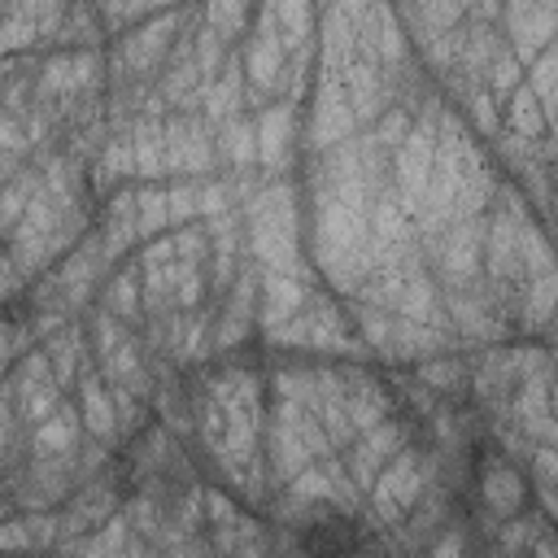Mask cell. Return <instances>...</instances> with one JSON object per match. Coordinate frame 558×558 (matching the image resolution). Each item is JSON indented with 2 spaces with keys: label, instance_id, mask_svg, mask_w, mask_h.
Masks as SVG:
<instances>
[{
  "label": "cell",
  "instance_id": "15",
  "mask_svg": "<svg viewBox=\"0 0 558 558\" xmlns=\"http://www.w3.org/2000/svg\"><path fill=\"white\" fill-rule=\"evenodd\" d=\"M83 418H78V405L61 401L44 423L26 427V458H57V453H74L83 445Z\"/></svg>",
  "mask_w": 558,
  "mask_h": 558
},
{
  "label": "cell",
  "instance_id": "21",
  "mask_svg": "<svg viewBox=\"0 0 558 558\" xmlns=\"http://www.w3.org/2000/svg\"><path fill=\"white\" fill-rule=\"evenodd\" d=\"M493 192H497V170H493V166H480L475 174H466V179H462V187H458V196H453V205H449V222H445V227H453V222H471V218H484V209H488Z\"/></svg>",
  "mask_w": 558,
  "mask_h": 558
},
{
  "label": "cell",
  "instance_id": "20",
  "mask_svg": "<svg viewBox=\"0 0 558 558\" xmlns=\"http://www.w3.org/2000/svg\"><path fill=\"white\" fill-rule=\"evenodd\" d=\"M410 375H414L432 397H445V401H462V397H466V362H458L453 353L423 357V362L410 366Z\"/></svg>",
  "mask_w": 558,
  "mask_h": 558
},
{
  "label": "cell",
  "instance_id": "22",
  "mask_svg": "<svg viewBox=\"0 0 558 558\" xmlns=\"http://www.w3.org/2000/svg\"><path fill=\"white\" fill-rule=\"evenodd\" d=\"M523 87L532 92V100L541 105V113L549 118L554 126V87H558V44H549L545 52H536L527 65H523Z\"/></svg>",
  "mask_w": 558,
  "mask_h": 558
},
{
  "label": "cell",
  "instance_id": "8",
  "mask_svg": "<svg viewBox=\"0 0 558 558\" xmlns=\"http://www.w3.org/2000/svg\"><path fill=\"white\" fill-rule=\"evenodd\" d=\"M554 35H558V4H549V0L501 4V39L519 65H527L536 52H545L554 44Z\"/></svg>",
  "mask_w": 558,
  "mask_h": 558
},
{
  "label": "cell",
  "instance_id": "29",
  "mask_svg": "<svg viewBox=\"0 0 558 558\" xmlns=\"http://www.w3.org/2000/svg\"><path fill=\"white\" fill-rule=\"evenodd\" d=\"M196 183L201 179H170L166 183V214H170V231L201 222V205H196Z\"/></svg>",
  "mask_w": 558,
  "mask_h": 558
},
{
  "label": "cell",
  "instance_id": "14",
  "mask_svg": "<svg viewBox=\"0 0 558 558\" xmlns=\"http://www.w3.org/2000/svg\"><path fill=\"white\" fill-rule=\"evenodd\" d=\"M100 310L113 314L126 331H140L144 327V292H140V266H135V257L118 262L105 275V283H100Z\"/></svg>",
  "mask_w": 558,
  "mask_h": 558
},
{
  "label": "cell",
  "instance_id": "3",
  "mask_svg": "<svg viewBox=\"0 0 558 558\" xmlns=\"http://www.w3.org/2000/svg\"><path fill=\"white\" fill-rule=\"evenodd\" d=\"M440 100L436 96H423V105L414 109V126H410V135L397 144V153H392V179H388V187H392V196H397V205L410 214V218H418V209H423V192H427V174H432V153H436V122H440Z\"/></svg>",
  "mask_w": 558,
  "mask_h": 558
},
{
  "label": "cell",
  "instance_id": "5",
  "mask_svg": "<svg viewBox=\"0 0 558 558\" xmlns=\"http://www.w3.org/2000/svg\"><path fill=\"white\" fill-rule=\"evenodd\" d=\"M161 161H166V179H209L218 166L214 126L201 113H170L161 135Z\"/></svg>",
  "mask_w": 558,
  "mask_h": 558
},
{
  "label": "cell",
  "instance_id": "34",
  "mask_svg": "<svg viewBox=\"0 0 558 558\" xmlns=\"http://www.w3.org/2000/svg\"><path fill=\"white\" fill-rule=\"evenodd\" d=\"M0 157H17V161H26V157H31V140H26L22 122H17V118H9L4 109H0Z\"/></svg>",
  "mask_w": 558,
  "mask_h": 558
},
{
  "label": "cell",
  "instance_id": "33",
  "mask_svg": "<svg viewBox=\"0 0 558 558\" xmlns=\"http://www.w3.org/2000/svg\"><path fill=\"white\" fill-rule=\"evenodd\" d=\"M26 554H35L31 549V532H26L22 514H9L0 523V558H26Z\"/></svg>",
  "mask_w": 558,
  "mask_h": 558
},
{
  "label": "cell",
  "instance_id": "9",
  "mask_svg": "<svg viewBox=\"0 0 558 558\" xmlns=\"http://www.w3.org/2000/svg\"><path fill=\"white\" fill-rule=\"evenodd\" d=\"M554 366L541 371V375H527L514 384V392L506 397V410L501 418H510L532 445H554L558 440V427H554Z\"/></svg>",
  "mask_w": 558,
  "mask_h": 558
},
{
  "label": "cell",
  "instance_id": "23",
  "mask_svg": "<svg viewBox=\"0 0 558 558\" xmlns=\"http://www.w3.org/2000/svg\"><path fill=\"white\" fill-rule=\"evenodd\" d=\"M135 231H140V244L170 231L166 183H135Z\"/></svg>",
  "mask_w": 558,
  "mask_h": 558
},
{
  "label": "cell",
  "instance_id": "39",
  "mask_svg": "<svg viewBox=\"0 0 558 558\" xmlns=\"http://www.w3.org/2000/svg\"><path fill=\"white\" fill-rule=\"evenodd\" d=\"M157 558H170V554H157Z\"/></svg>",
  "mask_w": 558,
  "mask_h": 558
},
{
  "label": "cell",
  "instance_id": "7",
  "mask_svg": "<svg viewBox=\"0 0 558 558\" xmlns=\"http://www.w3.org/2000/svg\"><path fill=\"white\" fill-rule=\"evenodd\" d=\"M353 135H357V122H353V109H349V96H344L340 78L318 74L314 92H310V126H305L310 157H323V153H331L336 144L353 140Z\"/></svg>",
  "mask_w": 558,
  "mask_h": 558
},
{
  "label": "cell",
  "instance_id": "6",
  "mask_svg": "<svg viewBox=\"0 0 558 558\" xmlns=\"http://www.w3.org/2000/svg\"><path fill=\"white\" fill-rule=\"evenodd\" d=\"M410 440H414V418H405V414H388V418L375 423L371 432L353 436V445L340 449V462H344L353 488L366 493V488L375 484V475L384 471V462H388L397 449H405Z\"/></svg>",
  "mask_w": 558,
  "mask_h": 558
},
{
  "label": "cell",
  "instance_id": "26",
  "mask_svg": "<svg viewBox=\"0 0 558 558\" xmlns=\"http://www.w3.org/2000/svg\"><path fill=\"white\" fill-rule=\"evenodd\" d=\"M523 471H532V488H536V497H541V514L549 519V514H554V480H558V449H554V445H536Z\"/></svg>",
  "mask_w": 558,
  "mask_h": 558
},
{
  "label": "cell",
  "instance_id": "36",
  "mask_svg": "<svg viewBox=\"0 0 558 558\" xmlns=\"http://www.w3.org/2000/svg\"><path fill=\"white\" fill-rule=\"evenodd\" d=\"M113 558H157V549H153V545H148L144 536H135V532H131V536L122 541V549H118Z\"/></svg>",
  "mask_w": 558,
  "mask_h": 558
},
{
  "label": "cell",
  "instance_id": "28",
  "mask_svg": "<svg viewBox=\"0 0 558 558\" xmlns=\"http://www.w3.org/2000/svg\"><path fill=\"white\" fill-rule=\"evenodd\" d=\"M410 126H414V109L397 100L392 109H384V113L375 118V131H371V140H375V144H379V148L392 157V153H397V144L410 135Z\"/></svg>",
  "mask_w": 558,
  "mask_h": 558
},
{
  "label": "cell",
  "instance_id": "30",
  "mask_svg": "<svg viewBox=\"0 0 558 558\" xmlns=\"http://www.w3.org/2000/svg\"><path fill=\"white\" fill-rule=\"evenodd\" d=\"M170 240H174V257L179 262H192V266H205L209 262V231H205V222L174 227Z\"/></svg>",
  "mask_w": 558,
  "mask_h": 558
},
{
  "label": "cell",
  "instance_id": "18",
  "mask_svg": "<svg viewBox=\"0 0 558 558\" xmlns=\"http://www.w3.org/2000/svg\"><path fill=\"white\" fill-rule=\"evenodd\" d=\"M39 353L48 357L52 379H57V388H61V392H65V388H74V379H78L83 362L92 357V349H87V340H83V327H78V323H70V327H61L57 336H48V340L39 344Z\"/></svg>",
  "mask_w": 558,
  "mask_h": 558
},
{
  "label": "cell",
  "instance_id": "11",
  "mask_svg": "<svg viewBox=\"0 0 558 558\" xmlns=\"http://www.w3.org/2000/svg\"><path fill=\"white\" fill-rule=\"evenodd\" d=\"M74 397H78L74 405H78L83 432H87L92 440H105L109 449L122 445V436H118V414H113V397H109V388H105V379H100V371H96V357L83 362V371H78V379H74Z\"/></svg>",
  "mask_w": 558,
  "mask_h": 558
},
{
  "label": "cell",
  "instance_id": "32",
  "mask_svg": "<svg viewBox=\"0 0 558 558\" xmlns=\"http://www.w3.org/2000/svg\"><path fill=\"white\" fill-rule=\"evenodd\" d=\"M201 501H205V523L209 527H235L240 523V501L231 497V493H222V488H201Z\"/></svg>",
  "mask_w": 558,
  "mask_h": 558
},
{
  "label": "cell",
  "instance_id": "19",
  "mask_svg": "<svg viewBox=\"0 0 558 558\" xmlns=\"http://www.w3.org/2000/svg\"><path fill=\"white\" fill-rule=\"evenodd\" d=\"M161 135H166V118L140 113V118L131 122L135 183H161V179H166V161H161Z\"/></svg>",
  "mask_w": 558,
  "mask_h": 558
},
{
  "label": "cell",
  "instance_id": "12",
  "mask_svg": "<svg viewBox=\"0 0 558 558\" xmlns=\"http://www.w3.org/2000/svg\"><path fill=\"white\" fill-rule=\"evenodd\" d=\"M292 113L296 105L288 100H275V105H262V113L253 118V135H257V170L266 179H275L288 157H292Z\"/></svg>",
  "mask_w": 558,
  "mask_h": 558
},
{
  "label": "cell",
  "instance_id": "31",
  "mask_svg": "<svg viewBox=\"0 0 558 558\" xmlns=\"http://www.w3.org/2000/svg\"><path fill=\"white\" fill-rule=\"evenodd\" d=\"M22 523H26V532H31V549H35V554H52V549H57V541H61V519H57V510H26Z\"/></svg>",
  "mask_w": 558,
  "mask_h": 558
},
{
  "label": "cell",
  "instance_id": "10",
  "mask_svg": "<svg viewBox=\"0 0 558 558\" xmlns=\"http://www.w3.org/2000/svg\"><path fill=\"white\" fill-rule=\"evenodd\" d=\"M475 488H480V514H488L497 523L523 514V506H527V475L514 462H506L501 453H484L480 458Z\"/></svg>",
  "mask_w": 558,
  "mask_h": 558
},
{
  "label": "cell",
  "instance_id": "35",
  "mask_svg": "<svg viewBox=\"0 0 558 558\" xmlns=\"http://www.w3.org/2000/svg\"><path fill=\"white\" fill-rule=\"evenodd\" d=\"M427 558H466V536H462V527L453 519H449V527H440L427 541Z\"/></svg>",
  "mask_w": 558,
  "mask_h": 558
},
{
  "label": "cell",
  "instance_id": "37",
  "mask_svg": "<svg viewBox=\"0 0 558 558\" xmlns=\"http://www.w3.org/2000/svg\"><path fill=\"white\" fill-rule=\"evenodd\" d=\"M17 170H22V161H17V157H0V187H4V183H9Z\"/></svg>",
  "mask_w": 558,
  "mask_h": 558
},
{
  "label": "cell",
  "instance_id": "16",
  "mask_svg": "<svg viewBox=\"0 0 558 558\" xmlns=\"http://www.w3.org/2000/svg\"><path fill=\"white\" fill-rule=\"evenodd\" d=\"M214 157H218V166L231 170V179L257 174V135H253L248 113H235V118L214 126Z\"/></svg>",
  "mask_w": 558,
  "mask_h": 558
},
{
  "label": "cell",
  "instance_id": "38",
  "mask_svg": "<svg viewBox=\"0 0 558 558\" xmlns=\"http://www.w3.org/2000/svg\"><path fill=\"white\" fill-rule=\"evenodd\" d=\"M9 514H13V501H9V493H4V488H0V523H4V519H9Z\"/></svg>",
  "mask_w": 558,
  "mask_h": 558
},
{
  "label": "cell",
  "instance_id": "17",
  "mask_svg": "<svg viewBox=\"0 0 558 558\" xmlns=\"http://www.w3.org/2000/svg\"><path fill=\"white\" fill-rule=\"evenodd\" d=\"M392 314L405 318V323H423V327L449 331V318H445V310H440V288H436V279H432L427 266H418V270L401 283V296H397Z\"/></svg>",
  "mask_w": 558,
  "mask_h": 558
},
{
  "label": "cell",
  "instance_id": "27",
  "mask_svg": "<svg viewBox=\"0 0 558 558\" xmlns=\"http://www.w3.org/2000/svg\"><path fill=\"white\" fill-rule=\"evenodd\" d=\"M458 100H462L466 118L475 122V131H480L484 140H497V131H501V109H497V100H493L484 87H466V92H458Z\"/></svg>",
  "mask_w": 558,
  "mask_h": 558
},
{
  "label": "cell",
  "instance_id": "24",
  "mask_svg": "<svg viewBox=\"0 0 558 558\" xmlns=\"http://www.w3.org/2000/svg\"><path fill=\"white\" fill-rule=\"evenodd\" d=\"M39 192V170L35 166H22L4 187H0V235H9L17 227V218L26 214L31 196Z\"/></svg>",
  "mask_w": 558,
  "mask_h": 558
},
{
  "label": "cell",
  "instance_id": "25",
  "mask_svg": "<svg viewBox=\"0 0 558 558\" xmlns=\"http://www.w3.org/2000/svg\"><path fill=\"white\" fill-rule=\"evenodd\" d=\"M201 13V26H209L227 48H235V39L248 31V22H253V9L248 4H205V9H196Z\"/></svg>",
  "mask_w": 558,
  "mask_h": 558
},
{
  "label": "cell",
  "instance_id": "13",
  "mask_svg": "<svg viewBox=\"0 0 558 558\" xmlns=\"http://www.w3.org/2000/svg\"><path fill=\"white\" fill-rule=\"evenodd\" d=\"M314 292V275H283V270H262L257 283V318L266 331H275L279 323H288L305 296Z\"/></svg>",
  "mask_w": 558,
  "mask_h": 558
},
{
  "label": "cell",
  "instance_id": "1",
  "mask_svg": "<svg viewBox=\"0 0 558 558\" xmlns=\"http://www.w3.org/2000/svg\"><path fill=\"white\" fill-rule=\"evenodd\" d=\"M480 166H488L480 140H471V131L449 113L440 109V122H436V153H432V174H427V192H423V209L414 218V231L418 235H440L445 222H449V205L462 187L466 174H475Z\"/></svg>",
  "mask_w": 558,
  "mask_h": 558
},
{
  "label": "cell",
  "instance_id": "2",
  "mask_svg": "<svg viewBox=\"0 0 558 558\" xmlns=\"http://www.w3.org/2000/svg\"><path fill=\"white\" fill-rule=\"evenodd\" d=\"M436 480H440L436 453H432V449H418V445L410 440L405 449H397V453L384 462V471H379L375 484L366 488V497H371V519H375L379 527H397V523L418 506V497H423Z\"/></svg>",
  "mask_w": 558,
  "mask_h": 558
},
{
  "label": "cell",
  "instance_id": "4",
  "mask_svg": "<svg viewBox=\"0 0 558 558\" xmlns=\"http://www.w3.org/2000/svg\"><path fill=\"white\" fill-rule=\"evenodd\" d=\"M240 52V70H244V96L248 100H283V78H288V52L279 44V31H275V4L266 9H253V31L244 39Z\"/></svg>",
  "mask_w": 558,
  "mask_h": 558
}]
</instances>
